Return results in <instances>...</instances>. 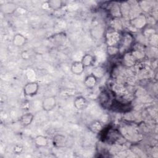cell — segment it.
I'll return each mask as SVG.
<instances>
[{
	"mask_svg": "<svg viewBox=\"0 0 158 158\" xmlns=\"http://www.w3.org/2000/svg\"><path fill=\"white\" fill-rule=\"evenodd\" d=\"M39 84L36 81H30L25 85L23 92L25 96L33 97L37 94L39 91Z\"/></svg>",
	"mask_w": 158,
	"mask_h": 158,
	"instance_id": "cell-1",
	"label": "cell"
},
{
	"mask_svg": "<svg viewBox=\"0 0 158 158\" xmlns=\"http://www.w3.org/2000/svg\"><path fill=\"white\" fill-rule=\"evenodd\" d=\"M52 143L56 148H63L66 146L67 143V139L66 136L60 133H57L54 135L52 138Z\"/></svg>",
	"mask_w": 158,
	"mask_h": 158,
	"instance_id": "cell-2",
	"label": "cell"
},
{
	"mask_svg": "<svg viewBox=\"0 0 158 158\" xmlns=\"http://www.w3.org/2000/svg\"><path fill=\"white\" fill-rule=\"evenodd\" d=\"M56 99L54 96H50L44 98L42 102V108L45 111H51L56 106Z\"/></svg>",
	"mask_w": 158,
	"mask_h": 158,
	"instance_id": "cell-3",
	"label": "cell"
},
{
	"mask_svg": "<svg viewBox=\"0 0 158 158\" xmlns=\"http://www.w3.org/2000/svg\"><path fill=\"white\" fill-rule=\"evenodd\" d=\"M88 105V100L82 96L76 97L73 101V106L75 108L79 110L85 109Z\"/></svg>",
	"mask_w": 158,
	"mask_h": 158,
	"instance_id": "cell-4",
	"label": "cell"
},
{
	"mask_svg": "<svg viewBox=\"0 0 158 158\" xmlns=\"http://www.w3.org/2000/svg\"><path fill=\"white\" fill-rule=\"evenodd\" d=\"M34 115L31 112H26L22 115L19 119V122L20 125L23 127H27L31 125L33 119Z\"/></svg>",
	"mask_w": 158,
	"mask_h": 158,
	"instance_id": "cell-5",
	"label": "cell"
},
{
	"mask_svg": "<svg viewBox=\"0 0 158 158\" xmlns=\"http://www.w3.org/2000/svg\"><path fill=\"white\" fill-rule=\"evenodd\" d=\"M85 66L81 61H74L72 63L70 66V70L72 73L76 75L82 74L85 71Z\"/></svg>",
	"mask_w": 158,
	"mask_h": 158,
	"instance_id": "cell-6",
	"label": "cell"
},
{
	"mask_svg": "<svg viewBox=\"0 0 158 158\" xmlns=\"http://www.w3.org/2000/svg\"><path fill=\"white\" fill-rule=\"evenodd\" d=\"M98 79L92 73L88 75L83 81L85 86L90 89H93L97 85Z\"/></svg>",
	"mask_w": 158,
	"mask_h": 158,
	"instance_id": "cell-7",
	"label": "cell"
},
{
	"mask_svg": "<svg viewBox=\"0 0 158 158\" xmlns=\"http://www.w3.org/2000/svg\"><path fill=\"white\" fill-rule=\"evenodd\" d=\"M27 42V38L22 34H15L12 38V43L16 47H22Z\"/></svg>",
	"mask_w": 158,
	"mask_h": 158,
	"instance_id": "cell-8",
	"label": "cell"
},
{
	"mask_svg": "<svg viewBox=\"0 0 158 158\" xmlns=\"http://www.w3.org/2000/svg\"><path fill=\"white\" fill-rule=\"evenodd\" d=\"M34 143L36 148H44L48 144V139L43 135H38L34 139Z\"/></svg>",
	"mask_w": 158,
	"mask_h": 158,
	"instance_id": "cell-9",
	"label": "cell"
},
{
	"mask_svg": "<svg viewBox=\"0 0 158 158\" xmlns=\"http://www.w3.org/2000/svg\"><path fill=\"white\" fill-rule=\"evenodd\" d=\"M94 61H95V57L89 53L85 54L83 56L81 60V63L83 64V65L85 66V68L92 66Z\"/></svg>",
	"mask_w": 158,
	"mask_h": 158,
	"instance_id": "cell-10",
	"label": "cell"
},
{
	"mask_svg": "<svg viewBox=\"0 0 158 158\" xmlns=\"http://www.w3.org/2000/svg\"><path fill=\"white\" fill-rule=\"evenodd\" d=\"M104 127L102 123L99 120H95L91 123L88 126V129L94 134L99 133L102 131Z\"/></svg>",
	"mask_w": 158,
	"mask_h": 158,
	"instance_id": "cell-11",
	"label": "cell"
},
{
	"mask_svg": "<svg viewBox=\"0 0 158 158\" xmlns=\"http://www.w3.org/2000/svg\"><path fill=\"white\" fill-rule=\"evenodd\" d=\"M48 7L53 10H57L61 9L64 6V2L60 0H51L46 2Z\"/></svg>",
	"mask_w": 158,
	"mask_h": 158,
	"instance_id": "cell-12",
	"label": "cell"
},
{
	"mask_svg": "<svg viewBox=\"0 0 158 158\" xmlns=\"http://www.w3.org/2000/svg\"><path fill=\"white\" fill-rule=\"evenodd\" d=\"M106 73V70L102 66H97L93 69L92 74H93L98 79L104 77Z\"/></svg>",
	"mask_w": 158,
	"mask_h": 158,
	"instance_id": "cell-13",
	"label": "cell"
},
{
	"mask_svg": "<svg viewBox=\"0 0 158 158\" xmlns=\"http://www.w3.org/2000/svg\"><path fill=\"white\" fill-rule=\"evenodd\" d=\"M15 4H12L11 2H8L6 4H3L1 8L2 9V10L4 12V13H12L13 12L14 10H15Z\"/></svg>",
	"mask_w": 158,
	"mask_h": 158,
	"instance_id": "cell-14",
	"label": "cell"
},
{
	"mask_svg": "<svg viewBox=\"0 0 158 158\" xmlns=\"http://www.w3.org/2000/svg\"><path fill=\"white\" fill-rule=\"evenodd\" d=\"M23 148L21 144H15L13 148V151L15 154H20L23 151Z\"/></svg>",
	"mask_w": 158,
	"mask_h": 158,
	"instance_id": "cell-15",
	"label": "cell"
},
{
	"mask_svg": "<svg viewBox=\"0 0 158 158\" xmlns=\"http://www.w3.org/2000/svg\"><path fill=\"white\" fill-rule=\"evenodd\" d=\"M22 109L23 110H26V109H28L29 107H30V103L29 102H27V101H25L23 104H22Z\"/></svg>",
	"mask_w": 158,
	"mask_h": 158,
	"instance_id": "cell-16",
	"label": "cell"
}]
</instances>
